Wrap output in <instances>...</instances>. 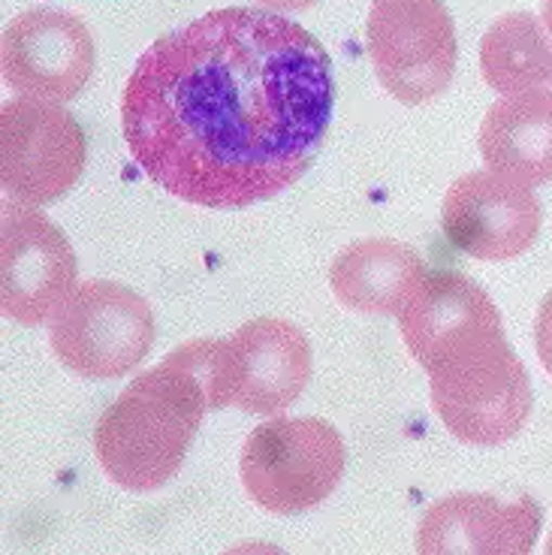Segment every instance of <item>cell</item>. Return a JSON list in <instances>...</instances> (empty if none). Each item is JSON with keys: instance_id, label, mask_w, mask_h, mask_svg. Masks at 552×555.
<instances>
[{"instance_id": "cell-5", "label": "cell", "mask_w": 552, "mask_h": 555, "mask_svg": "<svg viewBox=\"0 0 552 555\" xmlns=\"http://www.w3.org/2000/svg\"><path fill=\"white\" fill-rule=\"evenodd\" d=\"M152 306L118 281H82L55 308L49 345L73 375L106 380L133 372L154 345Z\"/></svg>"}, {"instance_id": "cell-8", "label": "cell", "mask_w": 552, "mask_h": 555, "mask_svg": "<svg viewBox=\"0 0 552 555\" xmlns=\"http://www.w3.org/2000/svg\"><path fill=\"white\" fill-rule=\"evenodd\" d=\"M76 254L37 206L3 203L0 215V308L22 326L52 320L76 291Z\"/></svg>"}, {"instance_id": "cell-16", "label": "cell", "mask_w": 552, "mask_h": 555, "mask_svg": "<svg viewBox=\"0 0 552 555\" xmlns=\"http://www.w3.org/2000/svg\"><path fill=\"white\" fill-rule=\"evenodd\" d=\"M480 69L489 88L511 98L552 85V40L538 15L508 13L480 42Z\"/></svg>"}, {"instance_id": "cell-4", "label": "cell", "mask_w": 552, "mask_h": 555, "mask_svg": "<svg viewBox=\"0 0 552 555\" xmlns=\"http://www.w3.org/2000/svg\"><path fill=\"white\" fill-rule=\"evenodd\" d=\"M347 468L338 429L320 416H275L251 431L239 472L254 504L278 516L311 511L335 492Z\"/></svg>"}, {"instance_id": "cell-9", "label": "cell", "mask_w": 552, "mask_h": 555, "mask_svg": "<svg viewBox=\"0 0 552 555\" xmlns=\"http://www.w3.org/2000/svg\"><path fill=\"white\" fill-rule=\"evenodd\" d=\"M0 69L22 98L67 103L94 73V37L79 15L34 7L3 30Z\"/></svg>"}, {"instance_id": "cell-6", "label": "cell", "mask_w": 552, "mask_h": 555, "mask_svg": "<svg viewBox=\"0 0 552 555\" xmlns=\"http://www.w3.org/2000/svg\"><path fill=\"white\" fill-rule=\"evenodd\" d=\"M365 40L377 79L399 103L420 106L453 82L455 28L444 0H377Z\"/></svg>"}, {"instance_id": "cell-19", "label": "cell", "mask_w": 552, "mask_h": 555, "mask_svg": "<svg viewBox=\"0 0 552 555\" xmlns=\"http://www.w3.org/2000/svg\"><path fill=\"white\" fill-rule=\"evenodd\" d=\"M254 3H260V7L272 10V13H296V10L314 7L318 0H254Z\"/></svg>"}, {"instance_id": "cell-14", "label": "cell", "mask_w": 552, "mask_h": 555, "mask_svg": "<svg viewBox=\"0 0 552 555\" xmlns=\"http://www.w3.org/2000/svg\"><path fill=\"white\" fill-rule=\"evenodd\" d=\"M486 167L528 188L552 181V88L492 103L480 125Z\"/></svg>"}, {"instance_id": "cell-21", "label": "cell", "mask_w": 552, "mask_h": 555, "mask_svg": "<svg viewBox=\"0 0 552 555\" xmlns=\"http://www.w3.org/2000/svg\"><path fill=\"white\" fill-rule=\"evenodd\" d=\"M543 555H552V531H550V538H547V553Z\"/></svg>"}, {"instance_id": "cell-13", "label": "cell", "mask_w": 552, "mask_h": 555, "mask_svg": "<svg viewBox=\"0 0 552 555\" xmlns=\"http://www.w3.org/2000/svg\"><path fill=\"white\" fill-rule=\"evenodd\" d=\"M396 318L401 341L423 369L471 335L501 326V314L489 293L462 272L450 269L428 272Z\"/></svg>"}, {"instance_id": "cell-7", "label": "cell", "mask_w": 552, "mask_h": 555, "mask_svg": "<svg viewBox=\"0 0 552 555\" xmlns=\"http://www.w3.org/2000/svg\"><path fill=\"white\" fill-rule=\"evenodd\" d=\"M88 139L57 103L18 98L0 109V184L13 203H55L82 179Z\"/></svg>"}, {"instance_id": "cell-3", "label": "cell", "mask_w": 552, "mask_h": 555, "mask_svg": "<svg viewBox=\"0 0 552 555\" xmlns=\"http://www.w3.org/2000/svg\"><path fill=\"white\" fill-rule=\"evenodd\" d=\"M426 375L435 414L471 447L511 441L531 414V380L504 330L450 347Z\"/></svg>"}, {"instance_id": "cell-18", "label": "cell", "mask_w": 552, "mask_h": 555, "mask_svg": "<svg viewBox=\"0 0 552 555\" xmlns=\"http://www.w3.org/2000/svg\"><path fill=\"white\" fill-rule=\"evenodd\" d=\"M223 555H284V550H278L275 543L269 541H245L230 546Z\"/></svg>"}, {"instance_id": "cell-11", "label": "cell", "mask_w": 552, "mask_h": 555, "mask_svg": "<svg viewBox=\"0 0 552 555\" xmlns=\"http://www.w3.org/2000/svg\"><path fill=\"white\" fill-rule=\"evenodd\" d=\"M543 507L531 495L501 501L492 492H453L416 526V555H528L538 543Z\"/></svg>"}, {"instance_id": "cell-10", "label": "cell", "mask_w": 552, "mask_h": 555, "mask_svg": "<svg viewBox=\"0 0 552 555\" xmlns=\"http://www.w3.org/2000/svg\"><path fill=\"white\" fill-rule=\"evenodd\" d=\"M543 227V208L523 181L477 169L450 184L441 230L455 250L474 260H513L531 248Z\"/></svg>"}, {"instance_id": "cell-15", "label": "cell", "mask_w": 552, "mask_h": 555, "mask_svg": "<svg viewBox=\"0 0 552 555\" xmlns=\"http://www.w3.org/2000/svg\"><path fill=\"white\" fill-rule=\"evenodd\" d=\"M426 263L396 238L350 242L330 266V287L342 306L362 314H399L426 278Z\"/></svg>"}, {"instance_id": "cell-2", "label": "cell", "mask_w": 552, "mask_h": 555, "mask_svg": "<svg viewBox=\"0 0 552 555\" xmlns=\"http://www.w3.org/2000/svg\"><path fill=\"white\" fill-rule=\"evenodd\" d=\"M206 411V389L196 375L164 357L152 372L133 377L98 420L94 453L106 477L130 492L169 483Z\"/></svg>"}, {"instance_id": "cell-1", "label": "cell", "mask_w": 552, "mask_h": 555, "mask_svg": "<svg viewBox=\"0 0 552 555\" xmlns=\"http://www.w3.org/2000/svg\"><path fill=\"white\" fill-rule=\"evenodd\" d=\"M332 61L281 13L230 7L142 52L121 98L127 149L166 194L248 208L303 179L330 130Z\"/></svg>"}, {"instance_id": "cell-12", "label": "cell", "mask_w": 552, "mask_h": 555, "mask_svg": "<svg viewBox=\"0 0 552 555\" xmlns=\"http://www.w3.org/2000/svg\"><path fill=\"white\" fill-rule=\"evenodd\" d=\"M230 404L248 414L287 411L311 377V347L291 320L257 318L230 338Z\"/></svg>"}, {"instance_id": "cell-17", "label": "cell", "mask_w": 552, "mask_h": 555, "mask_svg": "<svg viewBox=\"0 0 552 555\" xmlns=\"http://www.w3.org/2000/svg\"><path fill=\"white\" fill-rule=\"evenodd\" d=\"M535 347H538V357L547 375L552 377V291L543 296L538 318H535Z\"/></svg>"}, {"instance_id": "cell-20", "label": "cell", "mask_w": 552, "mask_h": 555, "mask_svg": "<svg viewBox=\"0 0 552 555\" xmlns=\"http://www.w3.org/2000/svg\"><path fill=\"white\" fill-rule=\"evenodd\" d=\"M543 28H547V34H550L552 40V0H543Z\"/></svg>"}]
</instances>
